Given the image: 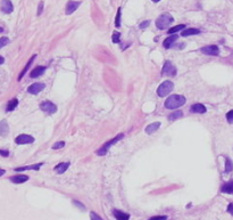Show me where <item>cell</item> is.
Here are the masks:
<instances>
[{"label":"cell","mask_w":233,"mask_h":220,"mask_svg":"<svg viewBox=\"0 0 233 220\" xmlns=\"http://www.w3.org/2000/svg\"><path fill=\"white\" fill-rule=\"evenodd\" d=\"M44 88H46V84H39V82H35V84H31L30 87L27 88V93H31V95H38V93H41Z\"/></svg>","instance_id":"cell-9"},{"label":"cell","mask_w":233,"mask_h":220,"mask_svg":"<svg viewBox=\"0 0 233 220\" xmlns=\"http://www.w3.org/2000/svg\"><path fill=\"white\" fill-rule=\"evenodd\" d=\"M174 18L172 17V15H170L168 13H165L163 15H160L158 18L156 20V26L159 29V30H164V29H167L171 24L173 23Z\"/></svg>","instance_id":"cell-2"},{"label":"cell","mask_w":233,"mask_h":220,"mask_svg":"<svg viewBox=\"0 0 233 220\" xmlns=\"http://www.w3.org/2000/svg\"><path fill=\"white\" fill-rule=\"evenodd\" d=\"M34 137L30 136V135H26V133H22L20 136H17L15 138V143L17 145H26V144H32L34 143Z\"/></svg>","instance_id":"cell-7"},{"label":"cell","mask_w":233,"mask_h":220,"mask_svg":"<svg viewBox=\"0 0 233 220\" xmlns=\"http://www.w3.org/2000/svg\"><path fill=\"white\" fill-rule=\"evenodd\" d=\"M232 170H233V162L229 157H226V159H225V172H226V174H230Z\"/></svg>","instance_id":"cell-26"},{"label":"cell","mask_w":233,"mask_h":220,"mask_svg":"<svg viewBox=\"0 0 233 220\" xmlns=\"http://www.w3.org/2000/svg\"><path fill=\"white\" fill-rule=\"evenodd\" d=\"M183 117V113L181 112V111H176V112H174V113H172L168 117V120L170 121H175L177 120V119H180V117Z\"/></svg>","instance_id":"cell-27"},{"label":"cell","mask_w":233,"mask_h":220,"mask_svg":"<svg viewBox=\"0 0 233 220\" xmlns=\"http://www.w3.org/2000/svg\"><path fill=\"white\" fill-rule=\"evenodd\" d=\"M177 39H179V36H176V34H172V36H170V37L166 38V39L164 40L163 46L165 47L166 49H168V48H171V47L173 46V44L177 40Z\"/></svg>","instance_id":"cell-13"},{"label":"cell","mask_w":233,"mask_h":220,"mask_svg":"<svg viewBox=\"0 0 233 220\" xmlns=\"http://www.w3.org/2000/svg\"><path fill=\"white\" fill-rule=\"evenodd\" d=\"M227 212H229V213H231L233 216V203L229 204V207H227Z\"/></svg>","instance_id":"cell-38"},{"label":"cell","mask_w":233,"mask_h":220,"mask_svg":"<svg viewBox=\"0 0 233 220\" xmlns=\"http://www.w3.org/2000/svg\"><path fill=\"white\" fill-rule=\"evenodd\" d=\"M42 9H43V2L41 1V2L39 3V8H38V15H41V13H42Z\"/></svg>","instance_id":"cell-37"},{"label":"cell","mask_w":233,"mask_h":220,"mask_svg":"<svg viewBox=\"0 0 233 220\" xmlns=\"http://www.w3.org/2000/svg\"><path fill=\"white\" fill-rule=\"evenodd\" d=\"M2 31H3V29L2 27H0V32H2Z\"/></svg>","instance_id":"cell-43"},{"label":"cell","mask_w":233,"mask_h":220,"mask_svg":"<svg viewBox=\"0 0 233 220\" xmlns=\"http://www.w3.org/2000/svg\"><path fill=\"white\" fill-rule=\"evenodd\" d=\"M80 5H81V1H70L66 6V14L67 15H71L72 13H74V12L79 8Z\"/></svg>","instance_id":"cell-12"},{"label":"cell","mask_w":233,"mask_h":220,"mask_svg":"<svg viewBox=\"0 0 233 220\" xmlns=\"http://www.w3.org/2000/svg\"><path fill=\"white\" fill-rule=\"evenodd\" d=\"M200 30L199 29H186L181 32L182 37H189V36H194V34H199Z\"/></svg>","instance_id":"cell-23"},{"label":"cell","mask_w":233,"mask_h":220,"mask_svg":"<svg viewBox=\"0 0 233 220\" xmlns=\"http://www.w3.org/2000/svg\"><path fill=\"white\" fill-rule=\"evenodd\" d=\"M65 146V143L64 141H57L56 144H53V150H59V148H63Z\"/></svg>","instance_id":"cell-31"},{"label":"cell","mask_w":233,"mask_h":220,"mask_svg":"<svg viewBox=\"0 0 233 220\" xmlns=\"http://www.w3.org/2000/svg\"><path fill=\"white\" fill-rule=\"evenodd\" d=\"M153 2H158V1H160V0H153Z\"/></svg>","instance_id":"cell-42"},{"label":"cell","mask_w":233,"mask_h":220,"mask_svg":"<svg viewBox=\"0 0 233 220\" xmlns=\"http://www.w3.org/2000/svg\"><path fill=\"white\" fill-rule=\"evenodd\" d=\"M35 57H37V55H33V56H32V57H31V58H30V60H29V62H27V64H26V65H25V67H24V69H23V71H22V72H21V74H20V75H18V79H17V80H18V81H21V80H22V78H23L24 75H25V73H26L27 71H29V69H30V66H31V65H32V63H33V60H35Z\"/></svg>","instance_id":"cell-17"},{"label":"cell","mask_w":233,"mask_h":220,"mask_svg":"<svg viewBox=\"0 0 233 220\" xmlns=\"http://www.w3.org/2000/svg\"><path fill=\"white\" fill-rule=\"evenodd\" d=\"M221 190H222V193L233 194V180H230L226 184H224L223 186L221 187Z\"/></svg>","instance_id":"cell-21"},{"label":"cell","mask_w":233,"mask_h":220,"mask_svg":"<svg viewBox=\"0 0 233 220\" xmlns=\"http://www.w3.org/2000/svg\"><path fill=\"white\" fill-rule=\"evenodd\" d=\"M8 133H9V127H8L7 121L1 120L0 121V135L2 137H6Z\"/></svg>","instance_id":"cell-19"},{"label":"cell","mask_w":233,"mask_h":220,"mask_svg":"<svg viewBox=\"0 0 233 220\" xmlns=\"http://www.w3.org/2000/svg\"><path fill=\"white\" fill-rule=\"evenodd\" d=\"M200 51H201L203 54H205V55H210V56H217V55L220 54L218 47L215 46V45H210V46L203 47V48L200 49Z\"/></svg>","instance_id":"cell-8"},{"label":"cell","mask_w":233,"mask_h":220,"mask_svg":"<svg viewBox=\"0 0 233 220\" xmlns=\"http://www.w3.org/2000/svg\"><path fill=\"white\" fill-rule=\"evenodd\" d=\"M17 105H18V99H17V98H13V99L9 100L8 104H7L6 111L7 112H11V111H14L15 108H16Z\"/></svg>","instance_id":"cell-24"},{"label":"cell","mask_w":233,"mask_h":220,"mask_svg":"<svg viewBox=\"0 0 233 220\" xmlns=\"http://www.w3.org/2000/svg\"><path fill=\"white\" fill-rule=\"evenodd\" d=\"M173 88H174V84L172 81H165V82H163V84L158 87L157 93H158L159 97H165L173 90Z\"/></svg>","instance_id":"cell-4"},{"label":"cell","mask_w":233,"mask_h":220,"mask_svg":"<svg viewBox=\"0 0 233 220\" xmlns=\"http://www.w3.org/2000/svg\"><path fill=\"white\" fill-rule=\"evenodd\" d=\"M9 180L14 184H23L26 183L29 180V176H26V175H16V176L10 177Z\"/></svg>","instance_id":"cell-11"},{"label":"cell","mask_w":233,"mask_h":220,"mask_svg":"<svg viewBox=\"0 0 233 220\" xmlns=\"http://www.w3.org/2000/svg\"><path fill=\"white\" fill-rule=\"evenodd\" d=\"M159 127H160V122H153V123L149 124V126H147L146 132L148 133V135H151V133H153L155 131L158 130V129H159Z\"/></svg>","instance_id":"cell-22"},{"label":"cell","mask_w":233,"mask_h":220,"mask_svg":"<svg viewBox=\"0 0 233 220\" xmlns=\"http://www.w3.org/2000/svg\"><path fill=\"white\" fill-rule=\"evenodd\" d=\"M150 24V21H146V22H142V23L140 24V29H146V27H148V25Z\"/></svg>","instance_id":"cell-35"},{"label":"cell","mask_w":233,"mask_h":220,"mask_svg":"<svg viewBox=\"0 0 233 220\" xmlns=\"http://www.w3.org/2000/svg\"><path fill=\"white\" fill-rule=\"evenodd\" d=\"M121 39V33L120 32H114L113 33V42L114 44H118Z\"/></svg>","instance_id":"cell-30"},{"label":"cell","mask_w":233,"mask_h":220,"mask_svg":"<svg viewBox=\"0 0 233 220\" xmlns=\"http://www.w3.org/2000/svg\"><path fill=\"white\" fill-rule=\"evenodd\" d=\"M90 218H91V220H103V218L99 217L96 212H90Z\"/></svg>","instance_id":"cell-33"},{"label":"cell","mask_w":233,"mask_h":220,"mask_svg":"<svg viewBox=\"0 0 233 220\" xmlns=\"http://www.w3.org/2000/svg\"><path fill=\"white\" fill-rule=\"evenodd\" d=\"M121 8H118L117 10V15H116V18H115V26L116 27H120L121 26Z\"/></svg>","instance_id":"cell-28"},{"label":"cell","mask_w":233,"mask_h":220,"mask_svg":"<svg viewBox=\"0 0 233 220\" xmlns=\"http://www.w3.org/2000/svg\"><path fill=\"white\" fill-rule=\"evenodd\" d=\"M183 29H185V25H184V24H180V25H176V26H174V27H171L170 30H168V34L172 36V34L176 33L179 31L183 30Z\"/></svg>","instance_id":"cell-25"},{"label":"cell","mask_w":233,"mask_h":220,"mask_svg":"<svg viewBox=\"0 0 233 220\" xmlns=\"http://www.w3.org/2000/svg\"><path fill=\"white\" fill-rule=\"evenodd\" d=\"M206 111H207V108L203 104H194V105H192V107H191V112H192V113L203 114V113H206Z\"/></svg>","instance_id":"cell-20"},{"label":"cell","mask_w":233,"mask_h":220,"mask_svg":"<svg viewBox=\"0 0 233 220\" xmlns=\"http://www.w3.org/2000/svg\"><path fill=\"white\" fill-rule=\"evenodd\" d=\"M176 74V67L174 66V64L171 60H166L162 70V75L164 77H174Z\"/></svg>","instance_id":"cell-5"},{"label":"cell","mask_w":233,"mask_h":220,"mask_svg":"<svg viewBox=\"0 0 233 220\" xmlns=\"http://www.w3.org/2000/svg\"><path fill=\"white\" fill-rule=\"evenodd\" d=\"M9 44V39L7 37H1L0 38V49L2 48V47L7 46V45Z\"/></svg>","instance_id":"cell-29"},{"label":"cell","mask_w":233,"mask_h":220,"mask_svg":"<svg viewBox=\"0 0 233 220\" xmlns=\"http://www.w3.org/2000/svg\"><path fill=\"white\" fill-rule=\"evenodd\" d=\"M124 138V133H120V135H117L115 138H113L112 140H109V141H107V143H105V145H103L100 150L97 151V154L98 155H105V154L108 152V150H109L110 147L113 146L114 144L117 143V141H120L121 139H123Z\"/></svg>","instance_id":"cell-3"},{"label":"cell","mask_w":233,"mask_h":220,"mask_svg":"<svg viewBox=\"0 0 233 220\" xmlns=\"http://www.w3.org/2000/svg\"><path fill=\"white\" fill-rule=\"evenodd\" d=\"M0 155L3 157H8L9 156V152L8 151H3V150H0Z\"/></svg>","instance_id":"cell-36"},{"label":"cell","mask_w":233,"mask_h":220,"mask_svg":"<svg viewBox=\"0 0 233 220\" xmlns=\"http://www.w3.org/2000/svg\"><path fill=\"white\" fill-rule=\"evenodd\" d=\"M5 174H6V171L3 170V169H0V177H1V176H3V175H5Z\"/></svg>","instance_id":"cell-40"},{"label":"cell","mask_w":233,"mask_h":220,"mask_svg":"<svg viewBox=\"0 0 233 220\" xmlns=\"http://www.w3.org/2000/svg\"><path fill=\"white\" fill-rule=\"evenodd\" d=\"M40 108H41V111H43L44 113L48 114V115H51V114L57 112V106L53 103L49 102V100L42 102V103L40 104Z\"/></svg>","instance_id":"cell-6"},{"label":"cell","mask_w":233,"mask_h":220,"mask_svg":"<svg viewBox=\"0 0 233 220\" xmlns=\"http://www.w3.org/2000/svg\"><path fill=\"white\" fill-rule=\"evenodd\" d=\"M70 165H71L70 162H63V163L57 164L53 170L56 171L58 175H62V174H64V172H65V171H66L68 168H70Z\"/></svg>","instance_id":"cell-15"},{"label":"cell","mask_w":233,"mask_h":220,"mask_svg":"<svg viewBox=\"0 0 233 220\" xmlns=\"http://www.w3.org/2000/svg\"><path fill=\"white\" fill-rule=\"evenodd\" d=\"M74 204H76L77 207L80 208V209H82V210H85V208H84V205L82 203H80V202H77V201H74Z\"/></svg>","instance_id":"cell-39"},{"label":"cell","mask_w":233,"mask_h":220,"mask_svg":"<svg viewBox=\"0 0 233 220\" xmlns=\"http://www.w3.org/2000/svg\"><path fill=\"white\" fill-rule=\"evenodd\" d=\"M44 71H46V67L44 66H37L35 69H33V70L31 71L30 77L33 78V79L34 78H39L44 73Z\"/></svg>","instance_id":"cell-16"},{"label":"cell","mask_w":233,"mask_h":220,"mask_svg":"<svg viewBox=\"0 0 233 220\" xmlns=\"http://www.w3.org/2000/svg\"><path fill=\"white\" fill-rule=\"evenodd\" d=\"M0 9L5 14H10L14 10V6L10 0H1L0 3Z\"/></svg>","instance_id":"cell-10"},{"label":"cell","mask_w":233,"mask_h":220,"mask_svg":"<svg viewBox=\"0 0 233 220\" xmlns=\"http://www.w3.org/2000/svg\"><path fill=\"white\" fill-rule=\"evenodd\" d=\"M3 62H5V58H3L2 56H0V65H2Z\"/></svg>","instance_id":"cell-41"},{"label":"cell","mask_w":233,"mask_h":220,"mask_svg":"<svg viewBox=\"0 0 233 220\" xmlns=\"http://www.w3.org/2000/svg\"><path fill=\"white\" fill-rule=\"evenodd\" d=\"M166 216H155V217H151L149 220H166Z\"/></svg>","instance_id":"cell-34"},{"label":"cell","mask_w":233,"mask_h":220,"mask_svg":"<svg viewBox=\"0 0 233 220\" xmlns=\"http://www.w3.org/2000/svg\"><path fill=\"white\" fill-rule=\"evenodd\" d=\"M43 165V163H38V164H32V165H26V167H20V168H16L15 171H26V170H34V171H38L40 170V168Z\"/></svg>","instance_id":"cell-14"},{"label":"cell","mask_w":233,"mask_h":220,"mask_svg":"<svg viewBox=\"0 0 233 220\" xmlns=\"http://www.w3.org/2000/svg\"><path fill=\"white\" fill-rule=\"evenodd\" d=\"M113 213H114V217L116 218V220H129L130 219V214L125 213V212H123V211L114 210Z\"/></svg>","instance_id":"cell-18"},{"label":"cell","mask_w":233,"mask_h":220,"mask_svg":"<svg viewBox=\"0 0 233 220\" xmlns=\"http://www.w3.org/2000/svg\"><path fill=\"white\" fill-rule=\"evenodd\" d=\"M185 104V98L181 95H172L165 100V107L168 110H176Z\"/></svg>","instance_id":"cell-1"},{"label":"cell","mask_w":233,"mask_h":220,"mask_svg":"<svg viewBox=\"0 0 233 220\" xmlns=\"http://www.w3.org/2000/svg\"><path fill=\"white\" fill-rule=\"evenodd\" d=\"M226 120H227V122H229V123L233 124V110H231L230 112H227Z\"/></svg>","instance_id":"cell-32"}]
</instances>
